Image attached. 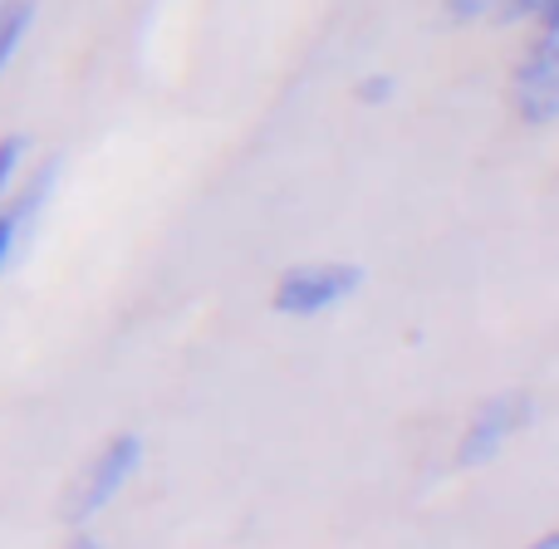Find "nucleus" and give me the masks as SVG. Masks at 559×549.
Listing matches in <instances>:
<instances>
[{
	"label": "nucleus",
	"instance_id": "8",
	"mask_svg": "<svg viewBox=\"0 0 559 549\" xmlns=\"http://www.w3.org/2000/svg\"><path fill=\"white\" fill-rule=\"evenodd\" d=\"M20 177H25V138H0V212L10 206Z\"/></svg>",
	"mask_w": 559,
	"mask_h": 549
},
{
	"label": "nucleus",
	"instance_id": "9",
	"mask_svg": "<svg viewBox=\"0 0 559 549\" xmlns=\"http://www.w3.org/2000/svg\"><path fill=\"white\" fill-rule=\"evenodd\" d=\"M447 10H452V20H462V25H472V20L491 15L496 0H447Z\"/></svg>",
	"mask_w": 559,
	"mask_h": 549
},
{
	"label": "nucleus",
	"instance_id": "11",
	"mask_svg": "<svg viewBox=\"0 0 559 549\" xmlns=\"http://www.w3.org/2000/svg\"><path fill=\"white\" fill-rule=\"evenodd\" d=\"M64 549H108L104 540H98V535H88V530H74L69 535V545Z\"/></svg>",
	"mask_w": 559,
	"mask_h": 549
},
{
	"label": "nucleus",
	"instance_id": "7",
	"mask_svg": "<svg viewBox=\"0 0 559 549\" xmlns=\"http://www.w3.org/2000/svg\"><path fill=\"white\" fill-rule=\"evenodd\" d=\"M491 15L501 20V25L535 29V25H550V20H559V0H496Z\"/></svg>",
	"mask_w": 559,
	"mask_h": 549
},
{
	"label": "nucleus",
	"instance_id": "10",
	"mask_svg": "<svg viewBox=\"0 0 559 549\" xmlns=\"http://www.w3.org/2000/svg\"><path fill=\"white\" fill-rule=\"evenodd\" d=\"M358 98H364V104H388V98H393V79H388V74L364 79V88H358Z\"/></svg>",
	"mask_w": 559,
	"mask_h": 549
},
{
	"label": "nucleus",
	"instance_id": "2",
	"mask_svg": "<svg viewBox=\"0 0 559 549\" xmlns=\"http://www.w3.org/2000/svg\"><path fill=\"white\" fill-rule=\"evenodd\" d=\"M511 104L531 128H550L559 118V20L525 29V49L511 69Z\"/></svg>",
	"mask_w": 559,
	"mask_h": 549
},
{
	"label": "nucleus",
	"instance_id": "5",
	"mask_svg": "<svg viewBox=\"0 0 559 549\" xmlns=\"http://www.w3.org/2000/svg\"><path fill=\"white\" fill-rule=\"evenodd\" d=\"M49 192H55V163H39L29 177H20L10 206L0 212V275L10 271V261H15V251H20V236H25V226L39 216V206L49 202Z\"/></svg>",
	"mask_w": 559,
	"mask_h": 549
},
{
	"label": "nucleus",
	"instance_id": "1",
	"mask_svg": "<svg viewBox=\"0 0 559 549\" xmlns=\"http://www.w3.org/2000/svg\"><path fill=\"white\" fill-rule=\"evenodd\" d=\"M138 466H143V437L138 432H114L74 472V481H69V491H64V521L74 525V530H88V525H94L98 515H104L108 505L128 491V486H133Z\"/></svg>",
	"mask_w": 559,
	"mask_h": 549
},
{
	"label": "nucleus",
	"instance_id": "4",
	"mask_svg": "<svg viewBox=\"0 0 559 549\" xmlns=\"http://www.w3.org/2000/svg\"><path fill=\"white\" fill-rule=\"evenodd\" d=\"M535 417V397L525 387H506V393L486 397L472 417H466L462 437H456V466L472 472V466H486L491 456H501L506 446L515 442V432H525Z\"/></svg>",
	"mask_w": 559,
	"mask_h": 549
},
{
	"label": "nucleus",
	"instance_id": "3",
	"mask_svg": "<svg viewBox=\"0 0 559 549\" xmlns=\"http://www.w3.org/2000/svg\"><path fill=\"white\" fill-rule=\"evenodd\" d=\"M364 285V271L348 261H305V265H289L285 275L275 279L271 289V309L285 319H319V314H334L338 305L358 295Z\"/></svg>",
	"mask_w": 559,
	"mask_h": 549
},
{
	"label": "nucleus",
	"instance_id": "12",
	"mask_svg": "<svg viewBox=\"0 0 559 549\" xmlns=\"http://www.w3.org/2000/svg\"><path fill=\"white\" fill-rule=\"evenodd\" d=\"M531 549H559V535H540V540H535Z\"/></svg>",
	"mask_w": 559,
	"mask_h": 549
},
{
	"label": "nucleus",
	"instance_id": "6",
	"mask_svg": "<svg viewBox=\"0 0 559 549\" xmlns=\"http://www.w3.org/2000/svg\"><path fill=\"white\" fill-rule=\"evenodd\" d=\"M29 25H35V0H0V74L20 55Z\"/></svg>",
	"mask_w": 559,
	"mask_h": 549
}]
</instances>
